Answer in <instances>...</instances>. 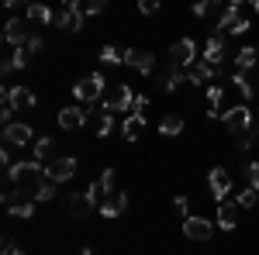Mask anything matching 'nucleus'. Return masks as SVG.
Masks as SVG:
<instances>
[{
    "label": "nucleus",
    "mask_w": 259,
    "mask_h": 255,
    "mask_svg": "<svg viewBox=\"0 0 259 255\" xmlns=\"http://www.w3.org/2000/svg\"><path fill=\"white\" fill-rule=\"evenodd\" d=\"M7 183H14L21 193H35L41 183H45V162L38 159H24V162H14L11 169H7Z\"/></svg>",
    "instance_id": "nucleus-1"
},
{
    "label": "nucleus",
    "mask_w": 259,
    "mask_h": 255,
    "mask_svg": "<svg viewBox=\"0 0 259 255\" xmlns=\"http://www.w3.org/2000/svg\"><path fill=\"white\" fill-rule=\"evenodd\" d=\"M100 100H104V111H107V114H118V111H132L135 93H132L128 83H107V90H104Z\"/></svg>",
    "instance_id": "nucleus-2"
},
{
    "label": "nucleus",
    "mask_w": 259,
    "mask_h": 255,
    "mask_svg": "<svg viewBox=\"0 0 259 255\" xmlns=\"http://www.w3.org/2000/svg\"><path fill=\"white\" fill-rule=\"evenodd\" d=\"M104 90H107V83H104V73H90V76H83L80 83H73V97L87 104V107H94L100 97H104Z\"/></svg>",
    "instance_id": "nucleus-3"
},
{
    "label": "nucleus",
    "mask_w": 259,
    "mask_h": 255,
    "mask_svg": "<svg viewBox=\"0 0 259 255\" xmlns=\"http://www.w3.org/2000/svg\"><path fill=\"white\" fill-rule=\"evenodd\" d=\"M221 124H225L232 135H239V131H252V128H256V121H252V111H249L245 104H235V107L221 111Z\"/></svg>",
    "instance_id": "nucleus-4"
},
{
    "label": "nucleus",
    "mask_w": 259,
    "mask_h": 255,
    "mask_svg": "<svg viewBox=\"0 0 259 255\" xmlns=\"http://www.w3.org/2000/svg\"><path fill=\"white\" fill-rule=\"evenodd\" d=\"M76 159L73 156H56V159H49L45 162V179H52V183H66V179H73L76 176Z\"/></svg>",
    "instance_id": "nucleus-5"
},
{
    "label": "nucleus",
    "mask_w": 259,
    "mask_h": 255,
    "mask_svg": "<svg viewBox=\"0 0 259 255\" xmlns=\"http://www.w3.org/2000/svg\"><path fill=\"white\" fill-rule=\"evenodd\" d=\"M183 238H190V241H207V238H214V224H211L207 217H200V214H187L183 217Z\"/></svg>",
    "instance_id": "nucleus-6"
},
{
    "label": "nucleus",
    "mask_w": 259,
    "mask_h": 255,
    "mask_svg": "<svg viewBox=\"0 0 259 255\" xmlns=\"http://www.w3.org/2000/svg\"><path fill=\"white\" fill-rule=\"evenodd\" d=\"M31 141H35L31 124H24V121H11V124H4V145L24 148V145H31Z\"/></svg>",
    "instance_id": "nucleus-7"
},
{
    "label": "nucleus",
    "mask_w": 259,
    "mask_h": 255,
    "mask_svg": "<svg viewBox=\"0 0 259 255\" xmlns=\"http://www.w3.org/2000/svg\"><path fill=\"white\" fill-rule=\"evenodd\" d=\"M169 62L173 66H183V69H190L194 62H197V45H194V38H180L169 45Z\"/></svg>",
    "instance_id": "nucleus-8"
},
{
    "label": "nucleus",
    "mask_w": 259,
    "mask_h": 255,
    "mask_svg": "<svg viewBox=\"0 0 259 255\" xmlns=\"http://www.w3.org/2000/svg\"><path fill=\"white\" fill-rule=\"evenodd\" d=\"M207 186H211V193H214V200H228V193H232V173L225 169V166H214L211 173H207Z\"/></svg>",
    "instance_id": "nucleus-9"
},
{
    "label": "nucleus",
    "mask_w": 259,
    "mask_h": 255,
    "mask_svg": "<svg viewBox=\"0 0 259 255\" xmlns=\"http://www.w3.org/2000/svg\"><path fill=\"white\" fill-rule=\"evenodd\" d=\"M124 66H132V69L142 73V76H152V69H156V56L145 52V48H128V52H124Z\"/></svg>",
    "instance_id": "nucleus-10"
},
{
    "label": "nucleus",
    "mask_w": 259,
    "mask_h": 255,
    "mask_svg": "<svg viewBox=\"0 0 259 255\" xmlns=\"http://www.w3.org/2000/svg\"><path fill=\"white\" fill-rule=\"evenodd\" d=\"M87 118H90V107H87V104H83V107H62L59 111V128L80 131L83 124H87Z\"/></svg>",
    "instance_id": "nucleus-11"
},
{
    "label": "nucleus",
    "mask_w": 259,
    "mask_h": 255,
    "mask_svg": "<svg viewBox=\"0 0 259 255\" xmlns=\"http://www.w3.org/2000/svg\"><path fill=\"white\" fill-rule=\"evenodd\" d=\"M87 193H90V200H94V203L100 207L107 196L114 193V169H104L97 183H90V190H87Z\"/></svg>",
    "instance_id": "nucleus-12"
},
{
    "label": "nucleus",
    "mask_w": 259,
    "mask_h": 255,
    "mask_svg": "<svg viewBox=\"0 0 259 255\" xmlns=\"http://www.w3.org/2000/svg\"><path fill=\"white\" fill-rule=\"evenodd\" d=\"M4 38H7V45L21 48V45L31 38V35H28V28H24V21H21V18H11L7 24H4Z\"/></svg>",
    "instance_id": "nucleus-13"
},
{
    "label": "nucleus",
    "mask_w": 259,
    "mask_h": 255,
    "mask_svg": "<svg viewBox=\"0 0 259 255\" xmlns=\"http://www.w3.org/2000/svg\"><path fill=\"white\" fill-rule=\"evenodd\" d=\"M4 100H11L14 107H35L38 104L35 90H28V86H4Z\"/></svg>",
    "instance_id": "nucleus-14"
},
{
    "label": "nucleus",
    "mask_w": 259,
    "mask_h": 255,
    "mask_svg": "<svg viewBox=\"0 0 259 255\" xmlns=\"http://www.w3.org/2000/svg\"><path fill=\"white\" fill-rule=\"evenodd\" d=\"M214 69H218V66H211V62H194V66H190V69H187V79H190V83H197V86H211V79H214Z\"/></svg>",
    "instance_id": "nucleus-15"
},
{
    "label": "nucleus",
    "mask_w": 259,
    "mask_h": 255,
    "mask_svg": "<svg viewBox=\"0 0 259 255\" xmlns=\"http://www.w3.org/2000/svg\"><path fill=\"white\" fill-rule=\"evenodd\" d=\"M128 200H132L128 193H114L111 200H104V203L97 207V214H104V217H111V221H114V217H121L124 211H128Z\"/></svg>",
    "instance_id": "nucleus-16"
},
{
    "label": "nucleus",
    "mask_w": 259,
    "mask_h": 255,
    "mask_svg": "<svg viewBox=\"0 0 259 255\" xmlns=\"http://www.w3.org/2000/svg\"><path fill=\"white\" fill-rule=\"evenodd\" d=\"M239 224V203L235 200H221V207H218V228L221 231H232Z\"/></svg>",
    "instance_id": "nucleus-17"
},
{
    "label": "nucleus",
    "mask_w": 259,
    "mask_h": 255,
    "mask_svg": "<svg viewBox=\"0 0 259 255\" xmlns=\"http://www.w3.org/2000/svg\"><path fill=\"white\" fill-rule=\"evenodd\" d=\"M142 131H145V114H128L124 118V124H121V135H124V141H139Z\"/></svg>",
    "instance_id": "nucleus-18"
},
{
    "label": "nucleus",
    "mask_w": 259,
    "mask_h": 255,
    "mask_svg": "<svg viewBox=\"0 0 259 255\" xmlns=\"http://www.w3.org/2000/svg\"><path fill=\"white\" fill-rule=\"evenodd\" d=\"M28 59H31V56H28V48H24V45H21V48H14V52L4 59V66H0V76H11V73L24 69V66H28Z\"/></svg>",
    "instance_id": "nucleus-19"
},
{
    "label": "nucleus",
    "mask_w": 259,
    "mask_h": 255,
    "mask_svg": "<svg viewBox=\"0 0 259 255\" xmlns=\"http://www.w3.org/2000/svg\"><path fill=\"white\" fill-rule=\"evenodd\" d=\"M24 18H31L35 24H56V14L49 11V4H45V0H31V4H28V11H24Z\"/></svg>",
    "instance_id": "nucleus-20"
},
{
    "label": "nucleus",
    "mask_w": 259,
    "mask_h": 255,
    "mask_svg": "<svg viewBox=\"0 0 259 255\" xmlns=\"http://www.w3.org/2000/svg\"><path fill=\"white\" fill-rule=\"evenodd\" d=\"M183 79H187V69H183V66H169V69L159 76V90H162V93H173Z\"/></svg>",
    "instance_id": "nucleus-21"
},
{
    "label": "nucleus",
    "mask_w": 259,
    "mask_h": 255,
    "mask_svg": "<svg viewBox=\"0 0 259 255\" xmlns=\"http://www.w3.org/2000/svg\"><path fill=\"white\" fill-rule=\"evenodd\" d=\"M256 62H259V45H242L239 56H235V69L249 73V69H256Z\"/></svg>",
    "instance_id": "nucleus-22"
},
{
    "label": "nucleus",
    "mask_w": 259,
    "mask_h": 255,
    "mask_svg": "<svg viewBox=\"0 0 259 255\" xmlns=\"http://www.w3.org/2000/svg\"><path fill=\"white\" fill-rule=\"evenodd\" d=\"M190 11H194V18H214L218 21V14L221 11H225V4H221V0H194V7H190Z\"/></svg>",
    "instance_id": "nucleus-23"
},
{
    "label": "nucleus",
    "mask_w": 259,
    "mask_h": 255,
    "mask_svg": "<svg viewBox=\"0 0 259 255\" xmlns=\"http://www.w3.org/2000/svg\"><path fill=\"white\" fill-rule=\"evenodd\" d=\"M221 59H225V38H221V35H211L207 45H204V62L221 66Z\"/></svg>",
    "instance_id": "nucleus-24"
},
{
    "label": "nucleus",
    "mask_w": 259,
    "mask_h": 255,
    "mask_svg": "<svg viewBox=\"0 0 259 255\" xmlns=\"http://www.w3.org/2000/svg\"><path fill=\"white\" fill-rule=\"evenodd\" d=\"M242 21V7L239 4H225V11L218 14V31H232Z\"/></svg>",
    "instance_id": "nucleus-25"
},
{
    "label": "nucleus",
    "mask_w": 259,
    "mask_h": 255,
    "mask_svg": "<svg viewBox=\"0 0 259 255\" xmlns=\"http://www.w3.org/2000/svg\"><path fill=\"white\" fill-rule=\"evenodd\" d=\"M90 211H97V203L90 200V193H76V196H69V214H73V217H87Z\"/></svg>",
    "instance_id": "nucleus-26"
},
{
    "label": "nucleus",
    "mask_w": 259,
    "mask_h": 255,
    "mask_svg": "<svg viewBox=\"0 0 259 255\" xmlns=\"http://www.w3.org/2000/svg\"><path fill=\"white\" fill-rule=\"evenodd\" d=\"M56 28H62V31H80L83 28V11H62V14H56Z\"/></svg>",
    "instance_id": "nucleus-27"
},
{
    "label": "nucleus",
    "mask_w": 259,
    "mask_h": 255,
    "mask_svg": "<svg viewBox=\"0 0 259 255\" xmlns=\"http://www.w3.org/2000/svg\"><path fill=\"white\" fill-rule=\"evenodd\" d=\"M180 131H183V118H180V114H166V118L159 121V135L162 138H177Z\"/></svg>",
    "instance_id": "nucleus-28"
},
{
    "label": "nucleus",
    "mask_w": 259,
    "mask_h": 255,
    "mask_svg": "<svg viewBox=\"0 0 259 255\" xmlns=\"http://www.w3.org/2000/svg\"><path fill=\"white\" fill-rule=\"evenodd\" d=\"M52 152H56V141H52V138H35V159H38V162L56 159Z\"/></svg>",
    "instance_id": "nucleus-29"
},
{
    "label": "nucleus",
    "mask_w": 259,
    "mask_h": 255,
    "mask_svg": "<svg viewBox=\"0 0 259 255\" xmlns=\"http://www.w3.org/2000/svg\"><path fill=\"white\" fill-rule=\"evenodd\" d=\"M100 62H107V66H121V62H124V52H121L118 45H104V48H100Z\"/></svg>",
    "instance_id": "nucleus-30"
},
{
    "label": "nucleus",
    "mask_w": 259,
    "mask_h": 255,
    "mask_svg": "<svg viewBox=\"0 0 259 255\" xmlns=\"http://www.w3.org/2000/svg\"><path fill=\"white\" fill-rule=\"evenodd\" d=\"M235 203H239V207H256V203H259V190H252V186H245V190H239V196H235Z\"/></svg>",
    "instance_id": "nucleus-31"
},
{
    "label": "nucleus",
    "mask_w": 259,
    "mask_h": 255,
    "mask_svg": "<svg viewBox=\"0 0 259 255\" xmlns=\"http://www.w3.org/2000/svg\"><path fill=\"white\" fill-rule=\"evenodd\" d=\"M232 83L239 86V93H242V100H252V83L245 79V73H232Z\"/></svg>",
    "instance_id": "nucleus-32"
},
{
    "label": "nucleus",
    "mask_w": 259,
    "mask_h": 255,
    "mask_svg": "<svg viewBox=\"0 0 259 255\" xmlns=\"http://www.w3.org/2000/svg\"><path fill=\"white\" fill-rule=\"evenodd\" d=\"M11 214L21 217V221H28V217L35 214V200H21V203H14V207H11Z\"/></svg>",
    "instance_id": "nucleus-33"
},
{
    "label": "nucleus",
    "mask_w": 259,
    "mask_h": 255,
    "mask_svg": "<svg viewBox=\"0 0 259 255\" xmlns=\"http://www.w3.org/2000/svg\"><path fill=\"white\" fill-rule=\"evenodd\" d=\"M52 196H56V183H52V179H45L38 190L31 193V200H52Z\"/></svg>",
    "instance_id": "nucleus-34"
},
{
    "label": "nucleus",
    "mask_w": 259,
    "mask_h": 255,
    "mask_svg": "<svg viewBox=\"0 0 259 255\" xmlns=\"http://www.w3.org/2000/svg\"><path fill=\"white\" fill-rule=\"evenodd\" d=\"M245 179H249V186H252V190H259V159L245 166Z\"/></svg>",
    "instance_id": "nucleus-35"
},
{
    "label": "nucleus",
    "mask_w": 259,
    "mask_h": 255,
    "mask_svg": "<svg viewBox=\"0 0 259 255\" xmlns=\"http://www.w3.org/2000/svg\"><path fill=\"white\" fill-rule=\"evenodd\" d=\"M111 131H114V118H111V114L104 111V114H100V128H97V135H100V138H107Z\"/></svg>",
    "instance_id": "nucleus-36"
},
{
    "label": "nucleus",
    "mask_w": 259,
    "mask_h": 255,
    "mask_svg": "<svg viewBox=\"0 0 259 255\" xmlns=\"http://www.w3.org/2000/svg\"><path fill=\"white\" fill-rule=\"evenodd\" d=\"M24 48H28V56H41V48H45V41H41V35H31V38L24 41Z\"/></svg>",
    "instance_id": "nucleus-37"
},
{
    "label": "nucleus",
    "mask_w": 259,
    "mask_h": 255,
    "mask_svg": "<svg viewBox=\"0 0 259 255\" xmlns=\"http://www.w3.org/2000/svg\"><path fill=\"white\" fill-rule=\"evenodd\" d=\"M159 7H162V0H139L142 14H159Z\"/></svg>",
    "instance_id": "nucleus-38"
},
{
    "label": "nucleus",
    "mask_w": 259,
    "mask_h": 255,
    "mask_svg": "<svg viewBox=\"0 0 259 255\" xmlns=\"http://www.w3.org/2000/svg\"><path fill=\"white\" fill-rule=\"evenodd\" d=\"M104 7H107V0H87V4H83V11H87L90 18H94V14H100Z\"/></svg>",
    "instance_id": "nucleus-39"
},
{
    "label": "nucleus",
    "mask_w": 259,
    "mask_h": 255,
    "mask_svg": "<svg viewBox=\"0 0 259 255\" xmlns=\"http://www.w3.org/2000/svg\"><path fill=\"white\" fill-rule=\"evenodd\" d=\"M145 107H149V97H145V93H135V104H132V111H135V114H145Z\"/></svg>",
    "instance_id": "nucleus-40"
},
{
    "label": "nucleus",
    "mask_w": 259,
    "mask_h": 255,
    "mask_svg": "<svg viewBox=\"0 0 259 255\" xmlns=\"http://www.w3.org/2000/svg\"><path fill=\"white\" fill-rule=\"evenodd\" d=\"M11 114H14V104H11V100H4V107H0V121H4V124H11Z\"/></svg>",
    "instance_id": "nucleus-41"
},
{
    "label": "nucleus",
    "mask_w": 259,
    "mask_h": 255,
    "mask_svg": "<svg viewBox=\"0 0 259 255\" xmlns=\"http://www.w3.org/2000/svg\"><path fill=\"white\" fill-rule=\"evenodd\" d=\"M249 28H252V21H249V18H242L239 24H235V28H232V35H245V31H249Z\"/></svg>",
    "instance_id": "nucleus-42"
},
{
    "label": "nucleus",
    "mask_w": 259,
    "mask_h": 255,
    "mask_svg": "<svg viewBox=\"0 0 259 255\" xmlns=\"http://www.w3.org/2000/svg\"><path fill=\"white\" fill-rule=\"evenodd\" d=\"M173 207H177L180 214L187 217V211H190V203H187V196H177V200H173Z\"/></svg>",
    "instance_id": "nucleus-43"
},
{
    "label": "nucleus",
    "mask_w": 259,
    "mask_h": 255,
    "mask_svg": "<svg viewBox=\"0 0 259 255\" xmlns=\"http://www.w3.org/2000/svg\"><path fill=\"white\" fill-rule=\"evenodd\" d=\"M80 7H83V0H62V11H73V14H76Z\"/></svg>",
    "instance_id": "nucleus-44"
},
{
    "label": "nucleus",
    "mask_w": 259,
    "mask_h": 255,
    "mask_svg": "<svg viewBox=\"0 0 259 255\" xmlns=\"http://www.w3.org/2000/svg\"><path fill=\"white\" fill-rule=\"evenodd\" d=\"M18 4H31V0H4V7H18Z\"/></svg>",
    "instance_id": "nucleus-45"
},
{
    "label": "nucleus",
    "mask_w": 259,
    "mask_h": 255,
    "mask_svg": "<svg viewBox=\"0 0 259 255\" xmlns=\"http://www.w3.org/2000/svg\"><path fill=\"white\" fill-rule=\"evenodd\" d=\"M80 255H97V252H94V248H80Z\"/></svg>",
    "instance_id": "nucleus-46"
},
{
    "label": "nucleus",
    "mask_w": 259,
    "mask_h": 255,
    "mask_svg": "<svg viewBox=\"0 0 259 255\" xmlns=\"http://www.w3.org/2000/svg\"><path fill=\"white\" fill-rule=\"evenodd\" d=\"M252 11H256V14H259V0H252Z\"/></svg>",
    "instance_id": "nucleus-47"
},
{
    "label": "nucleus",
    "mask_w": 259,
    "mask_h": 255,
    "mask_svg": "<svg viewBox=\"0 0 259 255\" xmlns=\"http://www.w3.org/2000/svg\"><path fill=\"white\" fill-rule=\"evenodd\" d=\"M228 4H239V7H242V4H245V0H228Z\"/></svg>",
    "instance_id": "nucleus-48"
},
{
    "label": "nucleus",
    "mask_w": 259,
    "mask_h": 255,
    "mask_svg": "<svg viewBox=\"0 0 259 255\" xmlns=\"http://www.w3.org/2000/svg\"><path fill=\"white\" fill-rule=\"evenodd\" d=\"M11 255H24V252H21V248H14V252H11Z\"/></svg>",
    "instance_id": "nucleus-49"
},
{
    "label": "nucleus",
    "mask_w": 259,
    "mask_h": 255,
    "mask_svg": "<svg viewBox=\"0 0 259 255\" xmlns=\"http://www.w3.org/2000/svg\"><path fill=\"white\" fill-rule=\"evenodd\" d=\"M256 118H259V111H256Z\"/></svg>",
    "instance_id": "nucleus-50"
},
{
    "label": "nucleus",
    "mask_w": 259,
    "mask_h": 255,
    "mask_svg": "<svg viewBox=\"0 0 259 255\" xmlns=\"http://www.w3.org/2000/svg\"><path fill=\"white\" fill-rule=\"evenodd\" d=\"M256 148H259V141H256Z\"/></svg>",
    "instance_id": "nucleus-51"
}]
</instances>
